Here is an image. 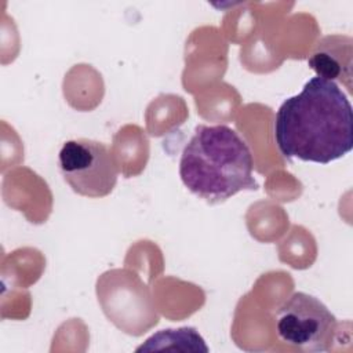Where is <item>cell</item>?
<instances>
[{
	"label": "cell",
	"mask_w": 353,
	"mask_h": 353,
	"mask_svg": "<svg viewBox=\"0 0 353 353\" xmlns=\"http://www.w3.org/2000/svg\"><path fill=\"white\" fill-rule=\"evenodd\" d=\"M274 139L287 159L328 164L353 148V109L332 80L314 76L276 112Z\"/></svg>",
	"instance_id": "obj_1"
},
{
	"label": "cell",
	"mask_w": 353,
	"mask_h": 353,
	"mask_svg": "<svg viewBox=\"0 0 353 353\" xmlns=\"http://www.w3.org/2000/svg\"><path fill=\"white\" fill-rule=\"evenodd\" d=\"M179 176L190 193L208 204L259 188L248 145L236 130L223 124L194 128L179 159Z\"/></svg>",
	"instance_id": "obj_2"
},
{
	"label": "cell",
	"mask_w": 353,
	"mask_h": 353,
	"mask_svg": "<svg viewBox=\"0 0 353 353\" xmlns=\"http://www.w3.org/2000/svg\"><path fill=\"white\" fill-rule=\"evenodd\" d=\"M97 295L108 319L130 335H142L157 324L159 314L148 287L128 270L103 273L97 281Z\"/></svg>",
	"instance_id": "obj_3"
},
{
	"label": "cell",
	"mask_w": 353,
	"mask_h": 353,
	"mask_svg": "<svg viewBox=\"0 0 353 353\" xmlns=\"http://www.w3.org/2000/svg\"><path fill=\"white\" fill-rule=\"evenodd\" d=\"M63 181L80 196L99 199L110 194L117 183L119 167L110 149L99 141H66L58 154Z\"/></svg>",
	"instance_id": "obj_4"
},
{
	"label": "cell",
	"mask_w": 353,
	"mask_h": 353,
	"mask_svg": "<svg viewBox=\"0 0 353 353\" xmlns=\"http://www.w3.org/2000/svg\"><path fill=\"white\" fill-rule=\"evenodd\" d=\"M279 338L303 352H325L334 342L336 319L316 296L294 292L276 313Z\"/></svg>",
	"instance_id": "obj_5"
},
{
	"label": "cell",
	"mask_w": 353,
	"mask_h": 353,
	"mask_svg": "<svg viewBox=\"0 0 353 353\" xmlns=\"http://www.w3.org/2000/svg\"><path fill=\"white\" fill-rule=\"evenodd\" d=\"M210 352L194 327L165 328L150 335L135 352Z\"/></svg>",
	"instance_id": "obj_6"
}]
</instances>
